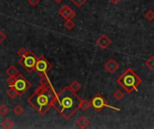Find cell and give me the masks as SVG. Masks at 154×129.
Instances as JSON below:
<instances>
[{
	"label": "cell",
	"instance_id": "d4e9b609",
	"mask_svg": "<svg viewBox=\"0 0 154 129\" xmlns=\"http://www.w3.org/2000/svg\"><path fill=\"white\" fill-rule=\"evenodd\" d=\"M77 7H79V8H80V7H82L86 3H87V0H70Z\"/></svg>",
	"mask_w": 154,
	"mask_h": 129
},
{
	"label": "cell",
	"instance_id": "8fae6325",
	"mask_svg": "<svg viewBox=\"0 0 154 129\" xmlns=\"http://www.w3.org/2000/svg\"><path fill=\"white\" fill-rule=\"evenodd\" d=\"M91 121L85 116H81L78 120H77V126L81 129L87 128L89 125H90Z\"/></svg>",
	"mask_w": 154,
	"mask_h": 129
},
{
	"label": "cell",
	"instance_id": "ac0fdd59",
	"mask_svg": "<svg viewBox=\"0 0 154 129\" xmlns=\"http://www.w3.org/2000/svg\"><path fill=\"white\" fill-rule=\"evenodd\" d=\"M63 26H64V28L67 29L68 31H71V30L76 26V24H75V22H73V20H66L65 22H64V24H63Z\"/></svg>",
	"mask_w": 154,
	"mask_h": 129
},
{
	"label": "cell",
	"instance_id": "7c38bea8",
	"mask_svg": "<svg viewBox=\"0 0 154 129\" xmlns=\"http://www.w3.org/2000/svg\"><path fill=\"white\" fill-rule=\"evenodd\" d=\"M6 75H8V77H16L19 75V70L14 66H10L6 70H5Z\"/></svg>",
	"mask_w": 154,
	"mask_h": 129
},
{
	"label": "cell",
	"instance_id": "5bb4252c",
	"mask_svg": "<svg viewBox=\"0 0 154 129\" xmlns=\"http://www.w3.org/2000/svg\"><path fill=\"white\" fill-rule=\"evenodd\" d=\"M6 94H7V96H8L10 99H13V100H14V99H15L16 97L20 96V94H19L18 91H17L14 86H9V89L7 90Z\"/></svg>",
	"mask_w": 154,
	"mask_h": 129
},
{
	"label": "cell",
	"instance_id": "7a4b0ae2",
	"mask_svg": "<svg viewBox=\"0 0 154 129\" xmlns=\"http://www.w3.org/2000/svg\"><path fill=\"white\" fill-rule=\"evenodd\" d=\"M56 93L57 92L52 84L48 86L40 85L36 88L27 101L33 109H35L41 115L44 116L50 110V109L52 108Z\"/></svg>",
	"mask_w": 154,
	"mask_h": 129
},
{
	"label": "cell",
	"instance_id": "30bf717a",
	"mask_svg": "<svg viewBox=\"0 0 154 129\" xmlns=\"http://www.w3.org/2000/svg\"><path fill=\"white\" fill-rule=\"evenodd\" d=\"M97 44L102 48H107L112 44V40L106 34H103L97 40Z\"/></svg>",
	"mask_w": 154,
	"mask_h": 129
},
{
	"label": "cell",
	"instance_id": "44dd1931",
	"mask_svg": "<svg viewBox=\"0 0 154 129\" xmlns=\"http://www.w3.org/2000/svg\"><path fill=\"white\" fill-rule=\"evenodd\" d=\"M10 111V109L7 105L5 104H2L0 105V115L1 116H6Z\"/></svg>",
	"mask_w": 154,
	"mask_h": 129
},
{
	"label": "cell",
	"instance_id": "52a82bcc",
	"mask_svg": "<svg viewBox=\"0 0 154 129\" xmlns=\"http://www.w3.org/2000/svg\"><path fill=\"white\" fill-rule=\"evenodd\" d=\"M13 86L18 91L20 96H22L24 92H26L32 87V84L26 79V77L24 75L19 74L14 78V82Z\"/></svg>",
	"mask_w": 154,
	"mask_h": 129
},
{
	"label": "cell",
	"instance_id": "277c9868",
	"mask_svg": "<svg viewBox=\"0 0 154 129\" xmlns=\"http://www.w3.org/2000/svg\"><path fill=\"white\" fill-rule=\"evenodd\" d=\"M90 103H91V108H93V110L97 112H100L101 110H103L106 108L114 110L116 111H120V109H117L116 107H113L111 105H109L106 101V100L100 94L97 93V95H95L91 100H90Z\"/></svg>",
	"mask_w": 154,
	"mask_h": 129
},
{
	"label": "cell",
	"instance_id": "3957f363",
	"mask_svg": "<svg viewBox=\"0 0 154 129\" xmlns=\"http://www.w3.org/2000/svg\"><path fill=\"white\" fill-rule=\"evenodd\" d=\"M116 83L127 93L138 92V87L143 83V79L132 68H127L117 79Z\"/></svg>",
	"mask_w": 154,
	"mask_h": 129
},
{
	"label": "cell",
	"instance_id": "cb8c5ba5",
	"mask_svg": "<svg viewBox=\"0 0 154 129\" xmlns=\"http://www.w3.org/2000/svg\"><path fill=\"white\" fill-rule=\"evenodd\" d=\"M28 53H29V50H27L24 47H21V48L18 49V51H17V54H18V56H19L20 57L26 56Z\"/></svg>",
	"mask_w": 154,
	"mask_h": 129
},
{
	"label": "cell",
	"instance_id": "8992f818",
	"mask_svg": "<svg viewBox=\"0 0 154 129\" xmlns=\"http://www.w3.org/2000/svg\"><path fill=\"white\" fill-rule=\"evenodd\" d=\"M53 68V66L50 63V61L44 57V56H41L40 57H38L36 65H35V68L34 71L40 75L42 76L44 75H47V73L51 70Z\"/></svg>",
	"mask_w": 154,
	"mask_h": 129
},
{
	"label": "cell",
	"instance_id": "603a6c76",
	"mask_svg": "<svg viewBox=\"0 0 154 129\" xmlns=\"http://www.w3.org/2000/svg\"><path fill=\"white\" fill-rule=\"evenodd\" d=\"M144 16H145V18H146L149 22H152L154 20V11L153 10H152V9H149V10L145 13Z\"/></svg>",
	"mask_w": 154,
	"mask_h": 129
},
{
	"label": "cell",
	"instance_id": "9a60e30c",
	"mask_svg": "<svg viewBox=\"0 0 154 129\" xmlns=\"http://www.w3.org/2000/svg\"><path fill=\"white\" fill-rule=\"evenodd\" d=\"M69 87L74 92H78L81 89L82 85H81V84H80L78 80H74V81L69 85Z\"/></svg>",
	"mask_w": 154,
	"mask_h": 129
},
{
	"label": "cell",
	"instance_id": "9c48e42d",
	"mask_svg": "<svg viewBox=\"0 0 154 129\" xmlns=\"http://www.w3.org/2000/svg\"><path fill=\"white\" fill-rule=\"evenodd\" d=\"M104 66H105V69L109 74H115L118 70V68H119V64L116 61L115 58L111 57V58H109L106 62V64H105Z\"/></svg>",
	"mask_w": 154,
	"mask_h": 129
},
{
	"label": "cell",
	"instance_id": "e0dca14e",
	"mask_svg": "<svg viewBox=\"0 0 154 129\" xmlns=\"http://www.w3.org/2000/svg\"><path fill=\"white\" fill-rule=\"evenodd\" d=\"M2 127L5 129H11L14 127V123L12 119H6L2 122Z\"/></svg>",
	"mask_w": 154,
	"mask_h": 129
},
{
	"label": "cell",
	"instance_id": "d6986e66",
	"mask_svg": "<svg viewBox=\"0 0 154 129\" xmlns=\"http://www.w3.org/2000/svg\"><path fill=\"white\" fill-rule=\"evenodd\" d=\"M113 97H114L116 101H122V100L125 98V93H124L121 90H117V91H116V92H114Z\"/></svg>",
	"mask_w": 154,
	"mask_h": 129
},
{
	"label": "cell",
	"instance_id": "6da1fadb",
	"mask_svg": "<svg viewBox=\"0 0 154 129\" xmlns=\"http://www.w3.org/2000/svg\"><path fill=\"white\" fill-rule=\"evenodd\" d=\"M81 99L74 92L69 86H65L60 92L56 93L55 100L52 105L60 115L69 120L79 110V103Z\"/></svg>",
	"mask_w": 154,
	"mask_h": 129
},
{
	"label": "cell",
	"instance_id": "4316f807",
	"mask_svg": "<svg viewBox=\"0 0 154 129\" xmlns=\"http://www.w3.org/2000/svg\"><path fill=\"white\" fill-rule=\"evenodd\" d=\"M28 3L32 5V6H36L39 3H40V0H27Z\"/></svg>",
	"mask_w": 154,
	"mask_h": 129
},
{
	"label": "cell",
	"instance_id": "83f0119b",
	"mask_svg": "<svg viewBox=\"0 0 154 129\" xmlns=\"http://www.w3.org/2000/svg\"><path fill=\"white\" fill-rule=\"evenodd\" d=\"M109 1H110V3H111L112 4H117L120 3L121 0H109Z\"/></svg>",
	"mask_w": 154,
	"mask_h": 129
},
{
	"label": "cell",
	"instance_id": "484cf974",
	"mask_svg": "<svg viewBox=\"0 0 154 129\" xmlns=\"http://www.w3.org/2000/svg\"><path fill=\"white\" fill-rule=\"evenodd\" d=\"M5 39H6V35L3 32L2 30H0V45L5 41Z\"/></svg>",
	"mask_w": 154,
	"mask_h": 129
},
{
	"label": "cell",
	"instance_id": "ffe728a7",
	"mask_svg": "<svg viewBox=\"0 0 154 129\" xmlns=\"http://www.w3.org/2000/svg\"><path fill=\"white\" fill-rule=\"evenodd\" d=\"M145 66L149 67L152 71H154V56L147 58V60L145 61Z\"/></svg>",
	"mask_w": 154,
	"mask_h": 129
},
{
	"label": "cell",
	"instance_id": "5b68a950",
	"mask_svg": "<svg viewBox=\"0 0 154 129\" xmlns=\"http://www.w3.org/2000/svg\"><path fill=\"white\" fill-rule=\"evenodd\" d=\"M38 57L31 51L29 50V53L24 56L20 57V59L18 60V63L28 72V73H32V71H34L35 68V65L37 62Z\"/></svg>",
	"mask_w": 154,
	"mask_h": 129
},
{
	"label": "cell",
	"instance_id": "2e32d148",
	"mask_svg": "<svg viewBox=\"0 0 154 129\" xmlns=\"http://www.w3.org/2000/svg\"><path fill=\"white\" fill-rule=\"evenodd\" d=\"M39 82H40V85H42V86H48V85L51 84L50 78L48 77V75H44L42 76H40Z\"/></svg>",
	"mask_w": 154,
	"mask_h": 129
},
{
	"label": "cell",
	"instance_id": "4fadbf2b",
	"mask_svg": "<svg viewBox=\"0 0 154 129\" xmlns=\"http://www.w3.org/2000/svg\"><path fill=\"white\" fill-rule=\"evenodd\" d=\"M91 108V103L89 101H88L87 99H81L80 103H79V110H81L82 111H87Z\"/></svg>",
	"mask_w": 154,
	"mask_h": 129
},
{
	"label": "cell",
	"instance_id": "7402d4cb",
	"mask_svg": "<svg viewBox=\"0 0 154 129\" xmlns=\"http://www.w3.org/2000/svg\"><path fill=\"white\" fill-rule=\"evenodd\" d=\"M13 112H14L16 116H20V115H22V114L24 112V109H23V107L21 106V105H16V106L14 108Z\"/></svg>",
	"mask_w": 154,
	"mask_h": 129
},
{
	"label": "cell",
	"instance_id": "f1b7e54d",
	"mask_svg": "<svg viewBox=\"0 0 154 129\" xmlns=\"http://www.w3.org/2000/svg\"><path fill=\"white\" fill-rule=\"evenodd\" d=\"M53 1H54V2H55L56 4H60V3H61V2H62L63 0H53Z\"/></svg>",
	"mask_w": 154,
	"mask_h": 129
},
{
	"label": "cell",
	"instance_id": "ba28073f",
	"mask_svg": "<svg viewBox=\"0 0 154 129\" xmlns=\"http://www.w3.org/2000/svg\"><path fill=\"white\" fill-rule=\"evenodd\" d=\"M59 13L65 21L66 20H73L77 15L76 12L67 4H64L60 8Z\"/></svg>",
	"mask_w": 154,
	"mask_h": 129
}]
</instances>
